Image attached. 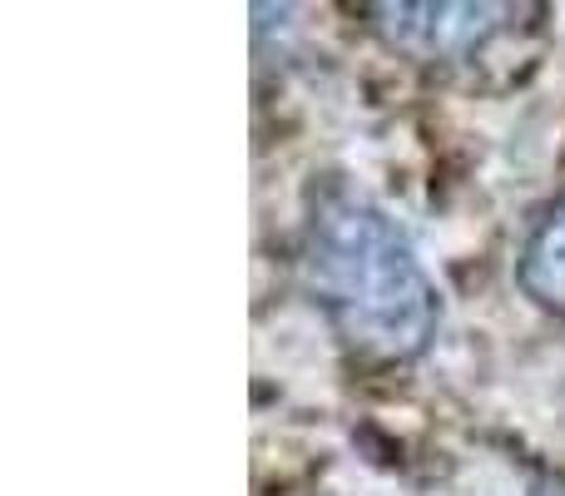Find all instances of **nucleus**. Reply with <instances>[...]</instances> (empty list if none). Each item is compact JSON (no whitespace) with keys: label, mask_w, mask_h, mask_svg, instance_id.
<instances>
[{"label":"nucleus","mask_w":565,"mask_h":496,"mask_svg":"<svg viewBox=\"0 0 565 496\" xmlns=\"http://www.w3.org/2000/svg\"><path fill=\"white\" fill-rule=\"evenodd\" d=\"M302 283L338 338L367 362H412L431 348L441 298L417 249L377 204L322 194L302 229Z\"/></svg>","instance_id":"f257e3e1"},{"label":"nucleus","mask_w":565,"mask_h":496,"mask_svg":"<svg viewBox=\"0 0 565 496\" xmlns=\"http://www.w3.org/2000/svg\"><path fill=\"white\" fill-rule=\"evenodd\" d=\"M372 30L412 60H461L507 25L511 6H367Z\"/></svg>","instance_id":"f03ea898"},{"label":"nucleus","mask_w":565,"mask_h":496,"mask_svg":"<svg viewBox=\"0 0 565 496\" xmlns=\"http://www.w3.org/2000/svg\"><path fill=\"white\" fill-rule=\"evenodd\" d=\"M516 278L526 298H536L546 313L565 318V204H556L536 229H531L526 249H521Z\"/></svg>","instance_id":"7ed1b4c3"},{"label":"nucleus","mask_w":565,"mask_h":496,"mask_svg":"<svg viewBox=\"0 0 565 496\" xmlns=\"http://www.w3.org/2000/svg\"><path fill=\"white\" fill-rule=\"evenodd\" d=\"M536 496H565V492H561V487H551V492H536Z\"/></svg>","instance_id":"20e7f679"}]
</instances>
